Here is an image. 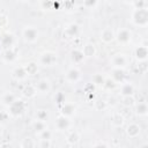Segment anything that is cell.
Returning <instances> with one entry per match:
<instances>
[{"instance_id": "bcb514c9", "label": "cell", "mask_w": 148, "mask_h": 148, "mask_svg": "<svg viewBox=\"0 0 148 148\" xmlns=\"http://www.w3.org/2000/svg\"><path fill=\"white\" fill-rule=\"evenodd\" d=\"M21 1H28V0H21Z\"/></svg>"}, {"instance_id": "277c9868", "label": "cell", "mask_w": 148, "mask_h": 148, "mask_svg": "<svg viewBox=\"0 0 148 148\" xmlns=\"http://www.w3.org/2000/svg\"><path fill=\"white\" fill-rule=\"evenodd\" d=\"M127 62H128V58L124 53H116L110 59V64L112 68H125L127 66Z\"/></svg>"}, {"instance_id": "6da1fadb", "label": "cell", "mask_w": 148, "mask_h": 148, "mask_svg": "<svg viewBox=\"0 0 148 148\" xmlns=\"http://www.w3.org/2000/svg\"><path fill=\"white\" fill-rule=\"evenodd\" d=\"M132 23L136 27H146L148 24V9L147 8H135L131 16Z\"/></svg>"}, {"instance_id": "7402d4cb", "label": "cell", "mask_w": 148, "mask_h": 148, "mask_svg": "<svg viewBox=\"0 0 148 148\" xmlns=\"http://www.w3.org/2000/svg\"><path fill=\"white\" fill-rule=\"evenodd\" d=\"M16 58H17V52L15 51L14 47L5 50V52H3V60L6 62H13V61L16 60Z\"/></svg>"}, {"instance_id": "9c48e42d", "label": "cell", "mask_w": 148, "mask_h": 148, "mask_svg": "<svg viewBox=\"0 0 148 148\" xmlns=\"http://www.w3.org/2000/svg\"><path fill=\"white\" fill-rule=\"evenodd\" d=\"M54 126H56V128H57L58 131H66V130H68L69 126H71V119H69L68 117H66V116L60 114V116L57 118Z\"/></svg>"}, {"instance_id": "e0dca14e", "label": "cell", "mask_w": 148, "mask_h": 148, "mask_svg": "<svg viewBox=\"0 0 148 148\" xmlns=\"http://www.w3.org/2000/svg\"><path fill=\"white\" fill-rule=\"evenodd\" d=\"M12 75H13V77H14L15 80H17V81H23V80H25L27 76H28L24 66H17V67H15V68L13 69V72H12Z\"/></svg>"}, {"instance_id": "1f68e13d", "label": "cell", "mask_w": 148, "mask_h": 148, "mask_svg": "<svg viewBox=\"0 0 148 148\" xmlns=\"http://www.w3.org/2000/svg\"><path fill=\"white\" fill-rule=\"evenodd\" d=\"M54 102H56L58 105L64 104V103L66 102V96H65V94H64V92H61V91L57 92V94L54 95Z\"/></svg>"}, {"instance_id": "d590c367", "label": "cell", "mask_w": 148, "mask_h": 148, "mask_svg": "<svg viewBox=\"0 0 148 148\" xmlns=\"http://www.w3.org/2000/svg\"><path fill=\"white\" fill-rule=\"evenodd\" d=\"M35 146H37V143L34 142L32 139H30V138L23 139V141H22V143H21V147H22V148H25V147H35Z\"/></svg>"}, {"instance_id": "e575fe53", "label": "cell", "mask_w": 148, "mask_h": 148, "mask_svg": "<svg viewBox=\"0 0 148 148\" xmlns=\"http://www.w3.org/2000/svg\"><path fill=\"white\" fill-rule=\"evenodd\" d=\"M38 135H39V139H44V140H51V139H52V132H51L49 128L44 130V131L40 132Z\"/></svg>"}, {"instance_id": "f1b7e54d", "label": "cell", "mask_w": 148, "mask_h": 148, "mask_svg": "<svg viewBox=\"0 0 148 148\" xmlns=\"http://www.w3.org/2000/svg\"><path fill=\"white\" fill-rule=\"evenodd\" d=\"M91 81H92V83L95 86H103V83L105 81V76L103 74H101V73H96V74H94L91 76Z\"/></svg>"}, {"instance_id": "4fadbf2b", "label": "cell", "mask_w": 148, "mask_h": 148, "mask_svg": "<svg viewBox=\"0 0 148 148\" xmlns=\"http://www.w3.org/2000/svg\"><path fill=\"white\" fill-rule=\"evenodd\" d=\"M119 91H120L119 94L121 95V97L123 96H133L134 92H135V88L131 82H125L124 81L123 83H120Z\"/></svg>"}, {"instance_id": "2e32d148", "label": "cell", "mask_w": 148, "mask_h": 148, "mask_svg": "<svg viewBox=\"0 0 148 148\" xmlns=\"http://www.w3.org/2000/svg\"><path fill=\"white\" fill-rule=\"evenodd\" d=\"M134 56L136 58L138 61H146L147 57H148V49L145 45H139L135 51H134Z\"/></svg>"}, {"instance_id": "44dd1931", "label": "cell", "mask_w": 148, "mask_h": 148, "mask_svg": "<svg viewBox=\"0 0 148 148\" xmlns=\"http://www.w3.org/2000/svg\"><path fill=\"white\" fill-rule=\"evenodd\" d=\"M135 113H136L139 117H145V116H147V113H148V105H147V102L141 101V102L136 103V104H135Z\"/></svg>"}, {"instance_id": "30bf717a", "label": "cell", "mask_w": 148, "mask_h": 148, "mask_svg": "<svg viewBox=\"0 0 148 148\" xmlns=\"http://www.w3.org/2000/svg\"><path fill=\"white\" fill-rule=\"evenodd\" d=\"M99 38H101V40L103 43L109 44V43H111V42L114 40L116 35H114V32H113V30L111 28H104L101 31V34H99Z\"/></svg>"}, {"instance_id": "3957f363", "label": "cell", "mask_w": 148, "mask_h": 148, "mask_svg": "<svg viewBox=\"0 0 148 148\" xmlns=\"http://www.w3.org/2000/svg\"><path fill=\"white\" fill-rule=\"evenodd\" d=\"M22 37L28 43H35L39 38V31H38V29L36 27L27 25L22 30Z\"/></svg>"}, {"instance_id": "f6af8a7d", "label": "cell", "mask_w": 148, "mask_h": 148, "mask_svg": "<svg viewBox=\"0 0 148 148\" xmlns=\"http://www.w3.org/2000/svg\"><path fill=\"white\" fill-rule=\"evenodd\" d=\"M126 1H127V2H132V3H133L135 0H126Z\"/></svg>"}, {"instance_id": "f546056e", "label": "cell", "mask_w": 148, "mask_h": 148, "mask_svg": "<svg viewBox=\"0 0 148 148\" xmlns=\"http://www.w3.org/2000/svg\"><path fill=\"white\" fill-rule=\"evenodd\" d=\"M49 117H50L49 111L45 110V109H38V110L36 111V119L46 121V120H49Z\"/></svg>"}, {"instance_id": "ba28073f", "label": "cell", "mask_w": 148, "mask_h": 148, "mask_svg": "<svg viewBox=\"0 0 148 148\" xmlns=\"http://www.w3.org/2000/svg\"><path fill=\"white\" fill-rule=\"evenodd\" d=\"M131 38H132V32L128 29L123 28V29H120L118 31V34L116 35L114 39H117V42L119 44H127V43L131 42Z\"/></svg>"}, {"instance_id": "74e56055", "label": "cell", "mask_w": 148, "mask_h": 148, "mask_svg": "<svg viewBox=\"0 0 148 148\" xmlns=\"http://www.w3.org/2000/svg\"><path fill=\"white\" fill-rule=\"evenodd\" d=\"M42 7L44 9H51L54 7V0H43L42 1Z\"/></svg>"}, {"instance_id": "603a6c76", "label": "cell", "mask_w": 148, "mask_h": 148, "mask_svg": "<svg viewBox=\"0 0 148 148\" xmlns=\"http://www.w3.org/2000/svg\"><path fill=\"white\" fill-rule=\"evenodd\" d=\"M81 51L83 52V56H84L86 58H90V57H94V56L96 54V47H95V45L91 44V43L84 44Z\"/></svg>"}, {"instance_id": "cb8c5ba5", "label": "cell", "mask_w": 148, "mask_h": 148, "mask_svg": "<svg viewBox=\"0 0 148 148\" xmlns=\"http://www.w3.org/2000/svg\"><path fill=\"white\" fill-rule=\"evenodd\" d=\"M124 121H125V118H124V116H123L120 112H114V113H112V116H111V124H112L114 127H120V126H123Z\"/></svg>"}, {"instance_id": "d6a6232c", "label": "cell", "mask_w": 148, "mask_h": 148, "mask_svg": "<svg viewBox=\"0 0 148 148\" xmlns=\"http://www.w3.org/2000/svg\"><path fill=\"white\" fill-rule=\"evenodd\" d=\"M82 3L87 9H92L97 6L98 0H82Z\"/></svg>"}, {"instance_id": "60d3db41", "label": "cell", "mask_w": 148, "mask_h": 148, "mask_svg": "<svg viewBox=\"0 0 148 148\" xmlns=\"http://www.w3.org/2000/svg\"><path fill=\"white\" fill-rule=\"evenodd\" d=\"M135 8H147L146 7V0H135L134 2Z\"/></svg>"}, {"instance_id": "7bdbcfd3", "label": "cell", "mask_w": 148, "mask_h": 148, "mask_svg": "<svg viewBox=\"0 0 148 148\" xmlns=\"http://www.w3.org/2000/svg\"><path fill=\"white\" fill-rule=\"evenodd\" d=\"M92 146H94V147H102V146H104V147H109V143H106V142H103V141H98V142L94 143Z\"/></svg>"}, {"instance_id": "4dcf8cb0", "label": "cell", "mask_w": 148, "mask_h": 148, "mask_svg": "<svg viewBox=\"0 0 148 148\" xmlns=\"http://www.w3.org/2000/svg\"><path fill=\"white\" fill-rule=\"evenodd\" d=\"M102 87L105 88L106 90H113L117 87V83L111 77H105V81H104V83H103Z\"/></svg>"}, {"instance_id": "7a4b0ae2", "label": "cell", "mask_w": 148, "mask_h": 148, "mask_svg": "<svg viewBox=\"0 0 148 148\" xmlns=\"http://www.w3.org/2000/svg\"><path fill=\"white\" fill-rule=\"evenodd\" d=\"M27 103L20 98H16L10 105H8V113L13 117H20L25 112Z\"/></svg>"}, {"instance_id": "836d02e7", "label": "cell", "mask_w": 148, "mask_h": 148, "mask_svg": "<svg viewBox=\"0 0 148 148\" xmlns=\"http://www.w3.org/2000/svg\"><path fill=\"white\" fill-rule=\"evenodd\" d=\"M123 104L125 106H132L135 104V99L133 96H123Z\"/></svg>"}, {"instance_id": "5bb4252c", "label": "cell", "mask_w": 148, "mask_h": 148, "mask_svg": "<svg viewBox=\"0 0 148 148\" xmlns=\"http://www.w3.org/2000/svg\"><path fill=\"white\" fill-rule=\"evenodd\" d=\"M79 32H80L79 25L75 24V23H71L69 25H67L65 28L64 37H66V38H75V37H77Z\"/></svg>"}, {"instance_id": "4316f807", "label": "cell", "mask_w": 148, "mask_h": 148, "mask_svg": "<svg viewBox=\"0 0 148 148\" xmlns=\"http://www.w3.org/2000/svg\"><path fill=\"white\" fill-rule=\"evenodd\" d=\"M24 68H25V72L28 75H35L38 72V64L35 61H30L24 65Z\"/></svg>"}, {"instance_id": "d4e9b609", "label": "cell", "mask_w": 148, "mask_h": 148, "mask_svg": "<svg viewBox=\"0 0 148 148\" xmlns=\"http://www.w3.org/2000/svg\"><path fill=\"white\" fill-rule=\"evenodd\" d=\"M46 128H47V124H46V121H44V120L35 119V121L32 123V130H34L37 134H39L40 132H43V131L46 130Z\"/></svg>"}, {"instance_id": "d6986e66", "label": "cell", "mask_w": 148, "mask_h": 148, "mask_svg": "<svg viewBox=\"0 0 148 148\" xmlns=\"http://www.w3.org/2000/svg\"><path fill=\"white\" fill-rule=\"evenodd\" d=\"M140 132H141V128L135 123H131L126 127V134L128 138H136L140 134Z\"/></svg>"}, {"instance_id": "7c38bea8", "label": "cell", "mask_w": 148, "mask_h": 148, "mask_svg": "<svg viewBox=\"0 0 148 148\" xmlns=\"http://www.w3.org/2000/svg\"><path fill=\"white\" fill-rule=\"evenodd\" d=\"M37 92L39 94H47L51 90V83L47 79H40L37 81V83L35 84Z\"/></svg>"}, {"instance_id": "484cf974", "label": "cell", "mask_w": 148, "mask_h": 148, "mask_svg": "<svg viewBox=\"0 0 148 148\" xmlns=\"http://www.w3.org/2000/svg\"><path fill=\"white\" fill-rule=\"evenodd\" d=\"M67 143L71 145V146H76L80 141V134L76 132V131H72L68 135H67V139H66Z\"/></svg>"}, {"instance_id": "ffe728a7", "label": "cell", "mask_w": 148, "mask_h": 148, "mask_svg": "<svg viewBox=\"0 0 148 148\" xmlns=\"http://www.w3.org/2000/svg\"><path fill=\"white\" fill-rule=\"evenodd\" d=\"M86 57L83 56V52L79 49H74L71 51V60L74 65H77V64H81L83 61Z\"/></svg>"}, {"instance_id": "ac0fdd59", "label": "cell", "mask_w": 148, "mask_h": 148, "mask_svg": "<svg viewBox=\"0 0 148 148\" xmlns=\"http://www.w3.org/2000/svg\"><path fill=\"white\" fill-rule=\"evenodd\" d=\"M37 95V89L35 87V84H25L22 89V96L25 97V98H32Z\"/></svg>"}, {"instance_id": "83f0119b", "label": "cell", "mask_w": 148, "mask_h": 148, "mask_svg": "<svg viewBox=\"0 0 148 148\" xmlns=\"http://www.w3.org/2000/svg\"><path fill=\"white\" fill-rule=\"evenodd\" d=\"M17 97L13 94V92H6V94H3L2 95V97H1V103L3 104V105H6V106H8V105H10L15 99H16Z\"/></svg>"}, {"instance_id": "8d00e7d4", "label": "cell", "mask_w": 148, "mask_h": 148, "mask_svg": "<svg viewBox=\"0 0 148 148\" xmlns=\"http://www.w3.org/2000/svg\"><path fill=\"white\" fill-rule=\"evenodd\" d=\"M95 108H96V110H98V111H103V110L106 109V102L103 101V99H97V101L95 102Z\"/></svg>"}, {"instance_id": "9a60e30c", "label": "cell", "mask_w": 148, "mask_h": 148, "mask_svg": "<svg viewBox=\"0 0 148 148\" xmlns=\"http://www.w3.org/2000/svg\"><path fill=\"white\" fill-rule=\"evenodd\" d=\"M75 110H76V109H75L74 104L68 103V102H65L64 104L60 105V113H61L62 116L68 117V118H71L72 116L75 114Z\"/></svg>"}, {"instance_id": "8fae6325", "label": "cell", "mask_w": 148, "mask_h": 148, "mask_svg": "<svg viewBox=\"0 0 148 148\" xmlns=\"http://www.w3.org/2000/svg\"><path fill=\"white\" fill-rule=\"evenodd\" d=\"M117 84L123 83L126 79V74L124 72V68H112L111 71V76H110Z\"/></svg>"}, {"instance_id": "52a82bcc", "label": "cell", "mask_w": 148, "mask_h": 148, "mask_svg": "<svg viewBox=\"0 0 148 148\" xmlns=\"http://www.w3.org/2000/svg\"><path fill=\"white\" fill-rule=\"evenodd\" d=\"M65 77H66V80H67V82H69V83H75V82H77L80 79H81V71L77 68V67H71L67 72H66V74H65Z\"/></svg>"}, {"instance_id": "8992f818", "label": "cell", "mask_w": 148, "mask_h": 148, "mask_svg": "<svg viewBox=\"0 0 148 148\" xmlns=\"http://www.w3.org/2000/svg\"><path fill=\"white\" fill-rule=\"evenodd\" d=\"M14 44H15V37H14L13 34H10V32H3L0 36V45L5 50L10 49V47H14Z\"/></svg>"}, {"instance_id": "f35d334b", "label": "cell", "mask_w": 148, "mask_h": 148, "mask_svg": "<svg viewBox=\"0 0 148 148\" xmlns=\"http://www.w3.org/2000/svg\"><path fill=\"white\" fill-rule=\"evenodd\" d=\"M95 88H96V86H95L92 82L87 83V84L84 86V92H87V94H94Z\"/></svg>"}, {"instance_id": "ee69618b", "label": "cell", "mask_w": 148, "mask_h": 148, "mask_svg": "<svg viewBox=\"0 0 148 148\" xmlns=\"http://www.w3.org/2000/svg\"><path fill=\"white\" fill-rule=\"evenodd\" d=\"M1 133H2V126H1V123H0V135H1Z\"/></svg>"}, {"instance_id": "b9f144b4", "label": "cell", "mask_w": 148, "mask_h": 148, "mask_svg": "<svg viewBox=\"0 0 148 148\" xmlns=\"http://www.w3.org/2000/svg\"><path fill=\"white\" fill-rule=\"evenodd\" d=\"M8 118H9V113H8V111H0V123L7 121Z\"/></svg>"}, {"instance_id": "5b68a950", "label": "cell", "mask_w": 148, "mask_h": 148, "mask_svg": "<svg viewBox=\"0 0 148 148\" xmlns=\"http://www.w3.org/2000/svg\"><path fill=\"white\" fill-rule=\"evenodd\" d=\"M57 62V54L53 51H44L39 57V64L43 66H53Z\"/></svg>"}, {"instance_id": "ab89813d", "label": "cell", "mask_w": 148, "mask_h": 148, "mask_svg": "<svg viewBox=\"0 0 148 148\" xmlns=\"http://www.w3.org/2000/svg\"><path fill=\"white\" fill-rule=\"evenodd\" d=\"M40 148H50L51 147V140H44V139H39V145Z\"/></svg>"}]
</instances>
